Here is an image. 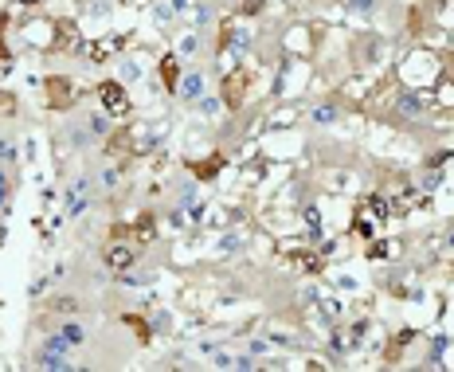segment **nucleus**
Returning a JSON list of instances; mask_svg holds the SVG:
<instances>
[{
    "label": "nucleus",
    "mask_w": 454,
    "mask_h": 372,
    "mask_svg": "<svg viewBox=\"0 0 454 372\" xmlns=\"http://www.w3.org/2000/svg\"><path fill=\"white\" fill-rule=\"evenodd\" d=\"M157 75H161V83L177 95V86H180V59L177 55H161V63H157Z\"/></svg>",
    "instance_id": "obj_5"
},
{
    "label": "nucleus",
    "mask_w": 454,
    "mask_h": 372,
    "mask_svg": "<svg viewBox=\"0 0 454 372\" xmlns=\"http://www.w3.org/2000/svg\"><path fill=\"white\" fill-rule=\"evenodd\" d=\"M98 102H102V110L106 114H114V118H126L130 114V98H126V86L118 83V79H106V83H98Z\"/></svg>",
    "instance_id": "obj_2"
},
{
    "label": "nucleus",
    "mask_w": 454,
    "mask_h": 372,
    "mask_svg": "<svg viewBox=\"0 0 454 372\" xmlns=\"http://www.w3.org/2000/svg\"><path fill=\"white\" fill-rule=\"evenodd\" d=\"M16 4H36V0H16Z\"/></svg>",
    "instance_id": "obj_15"
},
{
    "label": "nucleus",
    "mask_w": 454,
    "mask_h": 372,
    "mask_svg": "<svg viewBox=\"0 0 454 372\" xmlns=\"http://www.w3.org/2000/svg\"><path fill=\"white\" fill-rule=\"evenodd\" d=\"M172 329V313L168 310H157L153 313V333H168Z\"/></svg>",
    "instance_id": "obj_10"
},
{
    "label": "nucleus",
    "mask_w": 454,
    "mask_h": 372,
    "mask_svg": "<svg viewBox=\"0 0 454 372\" xmlns=\"http://www.w3.org/2000/svg\"><path fill=\"white\" fill-rule=\"evenodd\" d=\"M0 161H16V141L12 137H0Z\"/></svg>",
    "instance_id": "obj_11"
},
{
    "label": "nucleus",
    "mask_w": 454,
    "mask_h": 372,
    "mask_svg": "<svg viewBox=\"0 0 454 372\" xmlns=\"http://www.w3.org/2000/svg\"><path fill=\"white\" fill-rule=\"evenodd\" d=\"M177 98H184V102H200V98H204V75L200 71H184V75H180Z\"/></svg>",
    "instance_id": "obj_4"
},
{
    "label": "nucleus",
    "mask_w": 454,
    "mask_h": 372,
    "mask_svg": "<svg viewBox=\"0 0 454 372\" xmlns=\"http://www.w3.org/2000/svg\"><path fill=\"white\" fill-rule=\"evenodd\" d=\"M180 51H184V55H196V51H200V39H196V32L180 39Z\"/></svg>",
    "instance_id": "obj_12"
},
{
    "label": "nucleus",
    "mask_w": 454,
    "mask_h": 372,
    "mask_svg": "<svg viewBox=\"0 0 454 372\" xmlns=\"http://www.w3.org/2000/svg\"><path fill=\"white\" fill-rule=\"evenodd\" d=\"M59 333L67 337V341H71L75 349H79V345H83V341H86V329H83V325H79V322H63V325H59Z\"/></svg>",
    "instance_id": "obj_9"
},
{
    "label": "nucleus",
    "mask_w": 454,
    "mask_h": 372,
    "mask_svg": "<svg viewBox=\"0 0 454 372\" xmlns=\"http://www.w3.org/2000/svg\"><path fill=\"white\" fill-rule=\"evenodd\" d=\"M313 126H333L337 118H341V106H337V102H325V106H313Z\"/></svg>",
    "instance_id": "obj_6"
},
{
    "label": "nucleus",
    "mask_w": 454,
    "mask_h": 372,
    "mask_svg": "<svg viewBox=\"0 0 454 372\" xmlns=\"http://www.w3.org/2000/svg\"><path fill=\"white\" fill-rule=\"evenodd\" d=\"M121 79H141V67H137V63H126V67H121Z\"/></svg>",
    "instance_id": "obj_14"
},
{
    "label": "nucleus",
    "mask_w": 454,
    "mask_h": 372,
    "mask_svg": "<svg viewBox=\"0 0 454 372\" xmlns=\"http://www.w3.org/2000/svg\"><path fill=\"white\" fill-rule=\"evenodd\" d=\"M71 349L75 345L59 333V329H51V333L39 341V349L32 353V364H36V369H71V364H75Z\"/></svg>",
    "instance_id": "obj_1"
},
{
    "label": "nucleus",
    "mask_w": 454,
    "mask_h": 372,
    "mask_svg": "<svg viewBox=\"0 0 454 372\" xmlns=\"http://www.w3.org/2000/svg\"><path fill=\"white\" fill-rule=\"evenodd\" d=\"M345 8L353 16H364V20H368V16L380 12V0H345Z\"/></svg>",
    "instance_id": "obj_8"
},
{
    "label": "nucleus",
    "mask_w": 454,
    "mask_h": 372,
    "mask_svg": "<svg viewBox=\"0 0 454 372\" xmlns=\"http://www.w3.org/2000/svg\"><path fill=\"white\" fill-rule=\"evenodd\" d=\"M0 114H16V102H12V95H4V90H0Z\"/></svg>",
    "instance_id": "obj_13"
},
{
    "label": "nucleus",
    "mask_w": 454,
    "mask_h": 372,
    "mask_svg": "<svg viewBox=\"0 0 454 372\" xmlns=\"http://www.w3.org/2000/svg\"><path fill=\"white\" fill-rule=\"evenodd\" d=\"M102 263L121 275L126 266L137 263V243H133V239H118V235H114V239L106 243V251H102Z\"/></svg>",
    "instance_id": "obj_3"
},
{
    "label": "nucleus",
    "mask_w": 454,
    "mask_h": 372,
    "mask_svg": "<svg viewBox=\"0 0 454 372\" xmlns=\"http://www.w3.org/2000/svg\"><path fill=\"white\" fill-rule=\"evenodd\" d=\"M12 212V177L0 168V216H8Z\"/></svg>",
    "instance_id": "obj_7"
}]
</instances>
